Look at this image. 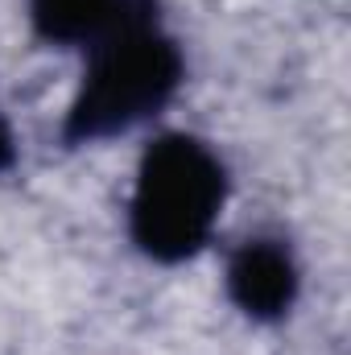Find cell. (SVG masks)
<instances>
[{
	"label": "cell",
	"mask_w": 351,
	"mask_h": 355,
	"mask_svg": "<svg viewBox=\"0 0 351 355\" xmlns=\"http://www.w3.org/2000/svg\"><path fill=\"white\" fill-rule=\"evenodd\" d=\"M182 83V54L157 29L153 4L91 46L83 87L67 116V141H103L153 116Z\"/></svg>",
	"instance_id": "6da1fadb"
},
{
	"label": "cell",
	"mask_w": 351,
	"mask_h": 355,
	"mask_svg": "<svg viewBox=\"0 0 351 355\" xmlns=\"http://www.w3.org/2000/svg\"><path fill=\"white\" fill-rule=\"evenodd\" d=\"M228 178L219 157L194 137H162L141 170L132 190V240L153 261L194 257L223 207Z\"/></svg>",
	"instance_id": "7a4b0ae2"
},
{
	"label": "cell",
	"mask_w": 351,
	"mask_h": 355,
	"mask_svg": "<svg viewBox=\"0 0 351 355\" xmlns=\"http://www.w3.org/2000/svg\"><path fill=\"white\" fill-rule=\"evenodd\" d=\"M228 289L236 306L252 318H281L298 297L293 257L273 240H248L228 268Z\"/></svg>",
	"instance_id": "3957f363"
},
{
	"label": "cell",
	"mask_w": 351,
	"mask_h": 355,
	"mask_svg": "<svg viewBox=\"0 0 351 355\" xmlns=\"http://www.w3.org/2000/svg\"><path fill=\"white\" fill-rule=\"evenodd\" d=\"M153 0H29L33 25L42 37L58 42V46H95L99 37H108L120 21H128L132 12L149 8Z\"/></svg>",
	"instance_id": "277c9868"
},
{
	"label": "cell",
	"mask_w": 351,
	"mask_h": 355,
	"mask_svg": "<svg viewBox=\"0 0 351 355\" xmlns=\"http://www.w3.org/2000/svg\"><path fill=\"white\" fill-rule=\"evenodd\" d=\"M12 153H17V149H12V132H8V124L0 120V170L12 166Z\"/></svg>",
	"instance_id": "5b68a950"
}]
</instances>
